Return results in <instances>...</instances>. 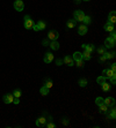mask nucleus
Wrapping results in <instances>:
<instances>
[{
  "label": "nucleus",
  "mask_w": 116,
  "mask_h": 128,
  "mask_svg": "<svg viewBox=\"0 0 116 128\" xmlns=\"http://www.w3.org/2000/svg\"><path fill=\"white\" fill-rule=\"evenodd\" d=\"M23 24H24V28L27 30H29V29H33V27L35 26V23H34V21L30 18V16L29 15H26L24 16V22H23Z\"/></svg>",
  "instance_id": "1"
},
{
  "label": "nucleus",
  "mask_w": 116,
  "mask_h": 128,
  "mask_svg": "<svg viewBox=\"0 0 116 128\" xmlns=\"http://www.w3.org/2000/svg\"><path fill=\"white\" fill-rule=\"evenodd\" d=\"M58 37H59V34H58V31H56V30H50L48 32V38L50 39V40H57Z\"/></svg>",
  "instance_id": "2"
},
{
  "label": "nucleus",
  "mask_w": 116,
  "mask_h": 128,
  "mask_svg": "<svg viewBox=\"0 0 116 128\" xmlns=\"http://www.w3.org/2000/svg\"><path fill=\"white\" fill-rule=\"evenodd\" d=\"M84 18H85V13L83 10H75L74 12V20L79 22H83Z\"/></svg>",
  "instance_id": "3"
},
{
  "label": "nucleus",
  "mask_w": 116,
  "mask_h": 128,
  "mask_svg": "<svg viewBox=\"0 0 116 128\" xmlns=\"http://www.w3.org/2000/svg\"><path fill=\"white\" fill-rule=\"evenodd\" d=\"M14 8L18 10V12H22L24 8V4L22 0H16L14 2Z\"/></svg>",
  "instance_id": "4"
},
{
  "label": "nucleus",
  "mask_w": 116,
  "mask_h": 128,
  "mask_svg": "<svg viewBox=\"0 0 116 128\" xmlns=\"http://www.w3.org/2000/svg\"><path fill=\"white\" fill-rule=\"evenodd\" d=\"M13 99H14L13 94H7V95H5L3 97V100L5 104H11V103H13Z\"/></svg>",
  "instance_id": "5"
},
{
  "label": "nucleus",
  "mask_w": 116,
  "mask_h": 128,
  "mask_svg": "<svg viewBox=\"0 0 116 128\" xmlns=\"http://www.w3.org/2000/svg\"><path fill=\"white\" fill-rule=\"evenodd\" d=\"M63 62L71 67V66H73V64H74V60H73V58L72 57H70V56H65L64 59H63Z\"/></svg>",
  "instance_id": "6"
},
{
  "label": "nucleus",
  "mask_w": 116,
  "mask_h": 128,
  "mask_svg": "<svg viewBox=\"0 0 116 128\" xmlns=\"http://www.w3.org/2000/svg\"><path fill=\"white\" fill-rule=\"evenodd\" d=\"M43 60H44L45 64H50L54 61V54L50 53V52H48V53L44 54V58H43Z\"/></svg>",
  "instance_id": "7"
},
{
  "label": "nucleus",
  "mask_w": 116,
  "mask_h": 128,
  "mask_svg": "<svg viewBox=\"0 0 116 128\" xmlns=\"http://www.w3.org/2000/svg\"><path fill=\"white\" fill-rule=\"evenodd\" d=\"M47 121H48V120L45 119V116H41V118H38V119L36 120V126H37V127H44Z\"/></svg>",
  "instance_id": "8"
},
{
  "label": "nucleus",
  "mask_w": 116,
  "mask_h": 128,
  "mask_svg": "<svg viewBox=\"0 0 116 128\" xmlns=\"http://www.w3.org/2000/svg\"><path fill=\"white\" fill-rule=\"evenodd\" d=\"M102 74H103V76L104 78H110L111 76H114V75H116V73L115 72H113L111 69H104L103 72H102Z\"/></svg>",
  "instance_id": "9"
},
{
  "label": "nucleus",
  "mask_w": 116,
  "mask_h": 128,
  "mask_svg": "<svg viewBox=\"0 0 116 128\" xmlns=\"http://www.w3.org/2000/svg\"><path fill=\"white\" fill-rule=\"evenodd\" d=\"M111 107V110H110V112H107V116L108 118H110V119H115L116 118V110H115V105H113V106H110Z\"/></svg>",
  "instance_id": "10"
},
{
  "label": "nucleus",
  "mask_w": 116,
  "mask_h": 128,
  "mask_svg": "<svg viewBox=\"0 0 116 128\" xmlns=\"http://www.w3.org/2000/svg\"><path fill=\"white\" fill-rule=\"evenodd\" d=\"M103 103L107 105L108 107H110V106H113V105H115V99H114L113 97H108V98L103 99Z\"/></svg>",
  "instance_id": "11"
},
{
  "label": "nucleus",
  "mask_w": 116,
  "mask_h": 128,
  "mask_svg": "<svg viewBox=\"0 0 116 128\" xmlns=\"http://www.w3.org/2000/svg\"><path fill=\"white\" fill-rule=\"evenodd\" d=\"M115 46V42L114 40H111V39L108 37L106 40H104V48H111Z\"/></svg>",
  "instance_id": "12"
},
{
  "label": "nucleus",
  "mask_w": 116,
  "mask_h": 128,
  "mask_svg": "<svg viewBox=\"0 0 116 128\" xmlns=\"http://www.w3.org/2000/svg\"><path fill=\"white\" fill-rule=\"evenodd\" d=\"M108 22H110V23H113V24L116 22V13L114 10H111L109 13V15H108Z\"/></svg>",
  "instance_id": "13"
},
{
  "label": "nucleus",
  "mask_w": 116,
  "mask_h": 128,
  "mask_svg": "<svg viewBox=\"0 0 116 128\" xmlns=\"http://www.w3.org/2000/svg\"><path fill=\"white\" fill-rule=\"evenodd\" d=\"M99 112H100V113H102V114H106L108 112V106L104 104V103L100 104V105H99Z\"/></svg>",
  "instance_id": "14"
},
{
  "label": "nucleus",
  "mask_w": 116,
  "mask_h": 128,
  "mask_svg": "<svg viewBox=\"0 0 116 128\" xmlns=\"http://www.w3.org/2000/svg\"><path fill=\"white\" fill-rule=\"evenodd\" d=\"M49 46H50L51 50H54V51H57L58 48H59V43L57 42V40H51L50 44H49Z\"/></svg>",
  "instance_id": "15"
},
{
  "label": "nucleus",
  "mask_w": 116,
  "mask_h": 128,
  "mask_svg": "<svg viewBox=\"0 0 116 128\" xmlns=\"http://www.w3.org/2000/svg\"><path fill=\"white\" fill-rule=\"evenodd\" d=\"M81 46H83V48H84V50L88 51V52H91V53H92L93 51L95 50V46H94V45H93V44H89V45H87V44H83V45H81Z\"/></svg>",
  "instance_id": "16"
},
{
  "label": "nucleus",
  "mask_w": 116,
  "mask_h": 128,
  "mask_svg": "<svg viewBox=\"0 0 116 128\" xmlns=\"http://www.w3.org/2000/svg\"><path fill=\"white\" fill-rule=\"evenodd\" d=\"M75 24H77V21H75L74 18H71V20H68L66 22V27H67V29H72V28L75 27Z\"/></svg>",
  "instance_id": "17"
},
{
  "label": "nucleus",
  "mask_w": 116,
  "mask_h": 128,
  "mask_svg": "<svg viewBox=\"0 0 116 128\" xmlns=\"http://www.w3.org/2000/svg\"><path fill=\"white\" fill-rule=\"evenodd\" d=\"M104 30H106V31H109V32H113L114 30V24L113 23H110V22H107V23L104 24Z\"/></svg>",
  "instance_id": "18"
},
{
  "label": "nucleus",
  "mask_w": 116,
  "mask_h": 128,
  "mask_svg": "<svg viewBox=\"0 0 116 128\" xmlns=\"http://www.w3.org/2000/svg\"><path fill=\"white\" fill-rule=\"evenodd\" d=\"M87 32V26H85V24H83V26H80V27L78 28V34L79 35H85V34Z\"/></svg>",
  "instance_id": "19"
},
{
  "label": "nucleus",
  "mask_w": 116,
  "mask_h": 128,
  "mask_svg": "<svg viewBox=\"0 0 116 128\" xmlns=\"http://www.w3.org/2000/svg\"><path fill=\"white\" fill-rule=\"evenodd\" d=\"M81 54H83V60H89L91 57H92V56H91V52H88V51H86V50H84V52Z\"/></svg>",
  "instance_id": "20"
},
{
  "label": "nucleus",
  "mask_w": 116,
  "mask_h": 128,
  "mask_svg": "<svg viewBox=\"0 0 116 128\" xmlns=\"http://www.w3.org/2000/svg\"><path fill=\"white\" fill-rule=\"evenodd\" d=\"M40 92H41L42 96H48L49 95V88H47L45 86H43L41 88V90H40Z\"/></svg>",
  "instance_id": "21"
},
{
  "label": "nucleus",
  "mask_w": 116,
  "mask_h": 128,
  "mask_svg": "<svg viewBox=\"0 0 116 128\" xmlns=\"http://www.w3.org/2000/svg\"><path fill=\"white\" fill-rule=\"evenodd\" d=\"M44 86H47V88H49V89H50V88H52V86H54V82H52L50 78H45V80H44Z\"/></svg>",
  "instance_id": "22"
},
{
  "label": "nucleus",
  "mask_w": 116,
  "mask_h": 128,
  "mask_svg": "<svg viewBox=\"0 0 116 128\" xmlns=\"http://www.w3.org/2000/svg\"><path fill=\"white\" fill-rule=\"evenodd\" d=\"M72 58H73V60H83V54L80 53V52H75L73 56H72Z\"/></svg>",
  "instance_id": "23"
},
{
  "label": "nucleus",
  "mask_w": 116,
  "mask_h": 128,
  "mask_svg": "<svg viewBox=\"0 0 116 128\" xmlns=\"http://www.w3.org/2000/svg\"><path fill=\"white\" fill-rule=\"evenodd\" d=\"M36 26L38 27V29H40V30L45 29V27H47V24H45V22H44V21H42V20H40V21L37 22V24H36Z\"/></svg>",
  "instance_id": "24"
},
{
  "label": "nucleus",
  "mask_w": 116,
  "mask_h": 128,
  "mask_svg": "<svg viewBox=\"0 0 116 128\" xmlns=\"http://www.w3.org/2000/svg\"><path fill=\"white\" fill-rule=\"evenodd\" d=\"M104 57H106V59H114L115 58V52H104Z\"/></svg>",
  "instance_id": "25"
},
{
  "label": "nucleus",
  "mask_w": 116,
  "mask_h": 128,
  "mask_svg": "<svg viewBox=\"0 0 116 128\" xmlns=\"http://www.w3.org/2000/svg\"><path fill=\"white\" fill-rule=\"evenodd\" d=\"M83 22H84V24H85V26H87V24H89L91 22H92V18H91V16H87V15H85V18H84Z\"/></svg>",
  "instance_id": "26"
},
{
  "label": "nucleus",
  "mask_w": 116,
  "mask_h": 128,
  "mask_svg": "<svg viewBox=\"0 0 116 128\" xmlns=\"http://www.w3.org/2000/svg\"><path fill=\"white\" fill-rule=\"evenodd\" d=\"M96 82H98V83L100 84V86H102V84H103L104 82H106V78H104L103 75H102V76H99V78H96Z\"/></svg>",
  "instance_id": "27"
},
{
  "label": "nucleus",
  "mask_w": 116,
  "mask_h": 128,
  "mask_svg": "<svg viewBox=\"0 0 116 128\" xmlns=\"http://www.w3.org/2000/svg\"><path fill=\"white\" fill-rule=\"evenodd\" d=\"M101 86H102V90H103V91H106V92L110 90V84H109V83H107V82H104V83L102 84Z\"/></svg>",
  "instance_id": "28"
},
{
  "label": "nucleus",
  "mask_w": 116,
  "mask_h": 128,
  "mask_svg": "<svg viewBox=\"0 0 116 128\" xmlns=\"http://www.w3.org/2000/svg\"><path fill=\"white\" fill-rule=\"evenodd\" d=\"M45 127H48V128H54L55 127V124L51 121V116H49V120L47 121V124H45Z\"/></svg>",
  "instance_id": "29"
},
{
  "label": "nucleus",
  "mask_w": 116,
  "mask_h": 128,
  "mask_svg": "<svg viewBox=\"0 0 116 128\" xmlns=\"http://www.w3.org/2000/svg\"><path fill=\"white\" fill-rule=\"evenodd\" d=\"M78 83H79L80 86H87V80L86 78H80V80L78 81Z\"/></svg>",
  "instance_id": "30"
},
{
  "label": "nucleus",
  "mask_w": 116,
  "mask_h": 128,
  "mask_svg": "<svg viewBox=\"0 0 116 128\" xmlns=\"http://www.w3.org/2000/svg\"><path fill=\"white\" fill-rule=\"evenodd\" d=\"M21 90L20 89H15L14 91H13V96H14V97H16V98H20V96H21Z\"/></svg>",
  "instance_id": "31"
},
{
  "label": "nucleus",
  "mask_w": 116,
  "mask_h": 128,
  "mask_svg": "<svg viewBox=\"0 0 116 128\" xmlns=\"http://www.w3.org/2000/svg\"><path fill=\"white\" fill-rule=\"evenodd\" d=\"M96 51H98L99 56H101V54H104V52H106V48H104V46H100V48H96Z\"/></svg>",
  "instance_id": "32"
},
{
  "label": "nucleus",
  "mask_w": 116,
  "mask_h": 128,
  "mask_svg": "<svg viewBox=\"0 0 116 128\" xmlns=\"http://www.w3.org/2000/svg\"><path fill=\"white\" fill-rule=\"evenodd\" d=\"M102 103H103V98H102V97H98V98L95 99V104L98 105H100V104H102Z\"/></svg>",
  "instance_id": "33"
},
{
  "label": "nucleus",
  "mask_w": 116,
  "mask_h": 128,
  "mask_svg": "<svg viewBox=\"0 0 116 128\" xmlns=\"http://www.w3.org/2000/svg\"><path fill=\"white\" fill-rule=\"evenodd\" d=\"M106 57H104V54H101V56H100V57H99V61H100V62H106Z\"/></svg>",
  "instance_id": "34"
},
{
  "label": "nucleus",
  "mask_w": 116,
  "mask_h": 128,
  "mask_svg": "<svg viewBox=\"0 0 116 128\" xmlns=\"http://www.w3.org/2000/svg\"><path fill=\"white\" fill-rule=\"evenodd\" d=\"M75 62H77V66L79 67V68H83L84 67V61L83 60H77Z\"/></svg>",
  "instance_id": "35"
},
{
  "label": "nucleus",
  "mask_w": 116,
  "mask_h": 128,
  "mask_svg": "<svg viewBox=\"0 0 116 128\" xmlns=\"http://www.w3.org/2000/svg\"><path fill=\"white\" fill-rule=\"evenodd\" d=\"M110 39H111V40H114V42H115L116 40V34H115V30H114L113 32H111V35H110V37H109Z\"/></svg>",
  "instance_id": "36"
},
{
  "label": "nucleus",
  "mask_w": 116,
  "mask_h": 128,
  "mask_svg": "<svg viewBox=\"0 0 116 128\" xmlns=\"http://www.w3.org/2000/svg\"><path fill=\"white\" fill-rule=\"evenodd\" d=\"M62 124H63V125H65V126H67L68 125V119H67V118L62 119Z\"/></svg>",
  "instance_id": "37"
},
{
  "label": "nucleus",
  "mask_w": 116,
  "mask_h": 128,
  "mask_svg": "<svg viewBox=\"0 0 116 128\" xmlns=\"http://www.w3.org/2000/svg\"><path fill=\"white\" fill-rule=\"evenodd\" d=\"M110 82H111L113 84L116 83V75H114V76H111V78H110Z\"/></svg>",
  "instance_id": "38"
},
{
  "label": "nucleus",
  "mask_w": 116,
  "mask_h": 128,
  "mask_svg": "<svg viewBox=\"0 0 116 128\" xmlns=\"http://www.w3.org/2000/svg\"><path fill=\"white\" fill-rule=\"evenodd\" d=\"M13 103H14L15 105L20 104V99H19V98H16V97H14V99H13Z\"/></svg>",
  "instance_id": "39"
},
{
  "label": "nucleus",
  "mask_w": 116,
  "mask_h": 128,
  "mask_svg": "<svg viewBox=\"0 0 116 128\" xmlns=\"http://www.w3.org/2000/svg\"><path fill=\"white\" fill-rule=\"evenodd\" d=\"M62 64H63V60H62V59H57V60H56V65H57V66H60Z\"/></svg>",
  "instance_id": "40"
},
{
  "label": "nucleus",
  "mask_w": 116,
  "mask_h": 128,
  "mask_svg": "<svg viewBox=\"0 0 116 128\" xmlns=\"http://www.w3.org/2000/svg\"><path fill=\"white\" fill-rule=\"evenodd\" d=\"M110 69H111L113 72H115V73H116V64H113V65L110 66Z\"/></svg>",
  "instance_id": "41"
},
{
  "label": "nucleus",
  "mask_w": 116,
  "mask_h": 128,
  "mask_svg": "<svg viewBox=\"0 0 116 128\" xmlns=\"http://www.w3.org/2000/svg\"><path fill=\"white\" fill-rule=\"evenodd\" d=\"M42 44H43V45H49L50 43H49L48 39H43V40H42Z\"/></svg>",
  "instance_id": "42"
},
{
  "label": "nucleus",
  "mask_w": 116,
  "mask_h": 128,
  "mask_svg": "<svg viewBox=\"0 0 116 128\" xmlns=\"http://www.w3.org/2000/svg\"><path fill=\"white\" fill-rule=\"evenodd\" d=\"M84 1H89V0H84Z\"/></svg>",
  "instance_id": "43"
}]
</instances>
